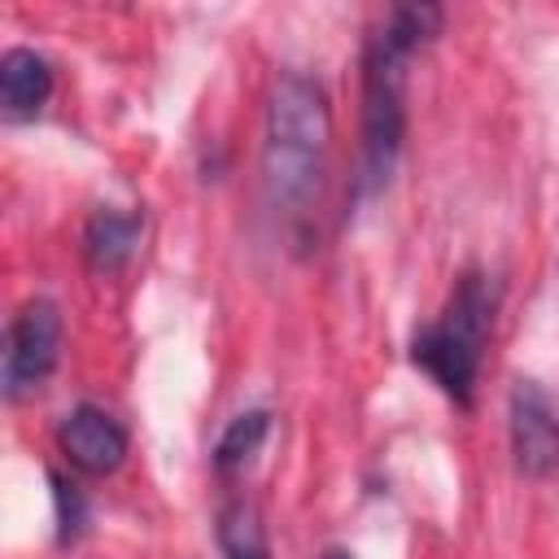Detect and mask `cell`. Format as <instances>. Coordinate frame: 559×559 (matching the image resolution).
Returning <instances> with one entry per match:
<instances>
[{"label": "cell", "instance_id": "ba28073f", "mask_svg": "<svg viewBox=\"0 0 559 559\" xmlns=\"http://www.w3.org/2000/svg\"><path fill=\"white\" fill-rule=\"evenodd\" d=\"M52 96V66L35 48H9L0 57V109L9 118H31Z\"/></svg>", "mask_w": 559, "mask_h": 559}, {"label": "cell", "instance_id": "7a4b0ae2", "mask_svg": "<svg viewBox=\"0 0 559 559\" xmlns=\"http://www.w3.org/2000/svg\"><path fill=\"white\" fill-rule=\"evenodd\" d=\"M493 310H498V284L485 271H463L441 314L415 328L411 336V362L459 406H467L476 393Z\"/></svg>", "mask_w": 559, "mask_h": 559}, {"label": "cell", "instance_id": "9c48e42d", "mask_svg": "<svg viewBox=\"0 0 559 559\" xmlns=\"http://www.w3.org/2000/svg\"><path fill=\"white\" fill-rule=\"evenodd\" d=\"M218 550H223V559H271L266 528H262V515L253 502L231 498L218 511Z\"/></svg>", "mask_w": 559, "mask_h": 559}, {"label": "cell", "instance_id": "8fae6325", "mask_svg": "<svg viewBox=\"0 0 559 559\" xmlns=\"http://www.w3.org/2000/svg\"><path fill=\"white\" fill-rule=\"evenodd\" d=\"M52 502H57V542H61V546H66V542H79L83 528H87V502H83V493H79L66 476H57V472H52Z\"/></svg>", "mask_w": 559, "mask_h": 559}, {"label": "cell", "instance_id": "8992f818", "mask_svg": "<svg viewBox=\"0 0 559 559\" xmlns=\"http://www.w3.org/2000/svg\"><path fill=\"white\" fill-rule=\"evenodd\" d=\"M57 445L70 459V467L87 472V476H109L122 467L127 459V428L92 402H79L74 411L61 415L57 424Z\"/></svg>", "mask_w": 559, "mask_h": 559}, {"label": "cell", "instance_id": "6da1fadb", "mask_svg": "<svg viewBox=\"0 0 559 559\" xmlns=\"http://www.w3.org/2000/svg\"><path fill=\"white\" fill-rule=\"evenodd\" d=\"M332 109L323 87L310 74L284 70L266 96V135H262V183L275 210L301 214L328 170Z\"/></svg>", "mask_w": 559, "mask_h": 559}, {"label": "cell", "instance_id": "52a82bcc", "mask_svg": "<svg viewBox=\"0 0 559 559\" xmlns=\"http://www.w3.org/2000/svg\"><path fill=\"white\" fill-rule=\"evenodd\" d=\"M140 231H144V214L135 210H118V205H100L92 210L87 227H83V258L92 271L100 275H114L131 262L135 245H140Z\"/></svg>", "mask_w": 559, "mask_h": 559}, {"label": "cell", "instance_id": "5b68a950", "mask_svg": "<svg viewBox=\"0 0 559 559\" xmlns=\"http://www.w3.org/2000/svg\"><path fill=\"white\" fill-rule=\"evenodd\" d=\"M511 454L515 467L533 480H546L559 467V411L537 380H515L507 402Z\"/></svg>", "mask_w": 559, "mask_h": 559}, {"label": "cell", "instance_id": "277c9868", "mask_svg": "<svg viewBox=\"0 0 559 559\" xmlns=\"http://www.w3.org/2000/svg\"><path fill=\"white\" fill-rule=\"evenodd\" d=\"M57 354H61V310L48 297H31L9 319L4 332V367H0L4 397L17 402L31 389H39L57 367Z\"/></svg>", "mask_w": 559, "mask_h": 559}, {"label": "cell", "instance_id": "3957f363", "mask_svg": "<svg viewBox=\"0 0 559 559\" xmlns=\"http://www.w3.org/2000/svg\"><path fill=\"white\" fill-rule=\"evenodd\" d=\"M406 48L389 39L384 26L367 35L362 48V188H380L397 162L406 109H402V66Z\"/></svg>", "mask_w": 559, "mask_h": 559}, {"label": "cell", "instance_id": "30bf717a", "mask_svg": "<svg viewBox=\"0 0 559 559\" xmlns=\"http://www.w3.org/2000/svg\"><path fill=\"white\" fill-rule=\"evenodd\" d=\"M266 432H271V411H262V406L240 411V415L223 428V437H218V445H214V467H218L223 476L236 472V467H245V463L258 454V445L266 441Z\"/></svg>", "mask_w": 559, "mask_h": 559}, {"label": "cell", "instance_id": "7c38bea8", "mask_svg": "<svg viewBox=\"0 0 559 559\" xmlns=\"http://www.w3.org/2000/svg\"><path fill=\"white\" fill-rule=\"evenodd\" d=\"M319 559H354V555H349V550H341V546H332V550H323Z\"/></svg>", "mask_w": 559, "mask_h": 559}]
</instances>
